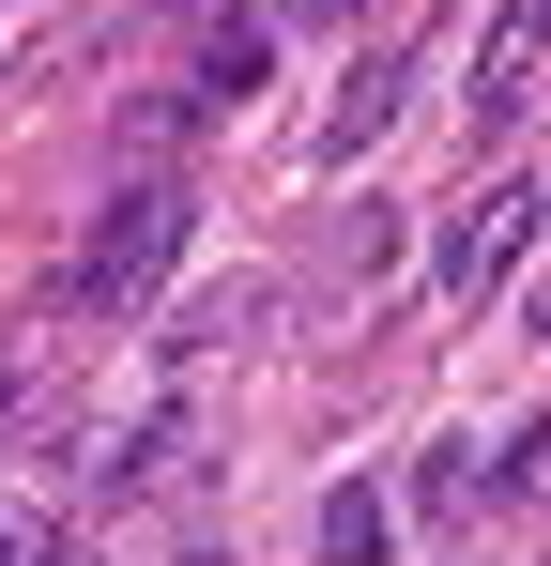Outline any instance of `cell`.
Returning <instances> with one entry per match:
<instances>
[{"label": "cell", "instance_id": "4", "mask_svg": "<svg viewBox=\"0 0 551 566\" xmlns=\"http://www.w3.org/2000/svg\"><path fill=\"white\" fill-rule=\"evenodd\" d=\"M398 93H414V62L383 46V62H353V93H337V123H322V154H367L383 123H398Z\"/></svg>", "mask_w": 551, "mask_h": 566}, {"label": "cell", "instance_id": "7", "mask_svg": "<svg viewBox=\"0 0 551 566\" xmlns=\"http://www.w3.org/2000/svg\"><path fill=\"white\" fill-rule=\"evenodd\" d=\"M337 261H353V276H383V261H398V199H353V230H337Z\"/></svg>", "mask_w": 551, "mask_h": 566}, {"label": "cell", "instance_id": "2", "mask_svg": "<svg viewBox=\"0 0 551 566\" xmlns=\"http://www.w3.org/2000/svg\"><path fill=\"white\" fill-rule=\"evenodd\" d=\"M537 214H551L537 185H490V199H475V214L445 230V291H459V306H475V291H506V276H521V245H537Z\"/></svg>", "mask_w": 551, "mask_h": 566}, {"label": "cell", "instance_id": "5", "mask_svg": "<svg viewBox=\"0 0 551 566\" xmlns=\"http://www.w3.org/2000/svg\"><path fill=\"white\" fill-rule=\"evenodd\" d=\"M261 62H276V31H215V46H199V107H246Z\"/></svg>", "mask_w": 551, "mask_h": 566}, {"label": "cell", "instance_id": "8", "mask_svg": "<svg viewBox=\"0 0 551 566\" xmlns=\"http://www.w3.org/2000/svg\"><path fill=\"white\" fill-rule=\"evenodd\" d=\"M0 566H15V521H0Z\"/></svg>", "mask_w": 551, "mask_h": 566}, {"label": "cell", "instance_id": "1", "mask_svg": "<svg viewBox=\"0 0 551 566\" xmlns=\"http://www.w3.org/2000/svg\"><path fill=\"white\" fill-rule=\"evenodd\" d=\"M184 214H199V199H184L169 169H154V185H123L107 214H92V245H77V306H138V291L184 261Z\"/></svg>", "mask_w": 551, "mask_h": 566}, {"label": "cell", "instance_id": "6", "mask_svg": "<svg viewBox=\"0 0 551 566\" xmlns=\"http://www.w3.org/2000/svg\"><path fill=\"white\" fill-rule=\"evenodd\" d=\"M322 566H383V490H337L322 505Z\"/></svg>", "mask_w": 551, "mask_h": 566}, {"label": "cell", "instance_id": "3", "mask_svg": "<svg viewBox=\"0 0 551 566\" xmlns=\"http://www.w3.org/2000/svg\"><path fill=\"white\" fill-rule=\"evenodd\" d=\"M537 46H551V0H506V15H490V46H475V123H521Z\"/></svg>", "mask_w": 551, "mask_h": 566}]
</instances>
